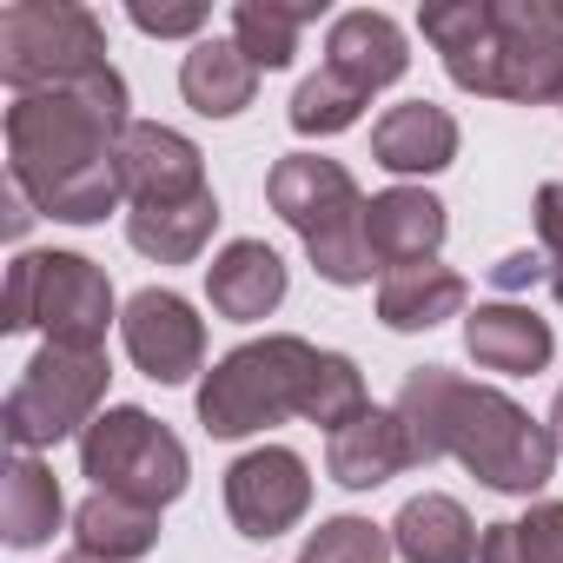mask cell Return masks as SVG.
Listing matches in <instances>:
<instances>
[{"label":"cell","mask_w":563,"mask_h":563,"mask_svg":"<svg viewBox=\"0 0 563 563\" xmlns=\"http://www.w3.org/2000/svg\"><path fill=\"white\" fill-rule=\"evenodd\" d=\"M126 126L133 113L120 67H100L54 93H27L8 107V179L34 199V212L60 225H93L126 199L120 186Z\"/></svg>","instance_id":"6da1fadb"},{"label":"cell","mask_w":563,"mask_h":563,"mask_svg":"<svg viewBox=\"0 0 563 563\" xmlns=\"http://www.w3.org/2000/svg\"><path fill=\"white\" fill-rule=\"evenodd\" d=\"M398 424L411 438V464H438L457 457L477 484L504 490V497H530L550 484L556 471V438L550 424H537L517 398H504L497 385H471L451 365H418L398 385Z\"/></svg>","instance_id":"7a4b0ae2"},{"label":"cell","mask_w":563,"mask_h":563,"mask_svg":"<svg viewBox=\"0 0 563 563\" xmlns=\"http://www.w3.org/2000/svg\"><path fill=\"white\" fill-rule=\"evenodd\" d=\"M424 41L444 54V74L477 100H517V107L563 100V8L451 0V8H424Z\"/></svg>","instance_id":"3957f363"},{"label":"cell","mask_w":563,"mask_h":563,"mask_svg":"<svg viewBox=\"0 0 563 563\" xmlns=\"http://www.w3.org/2000/svg\"><path fill=\"white\" fill-rule=\"evenodd\" d=\"M265 199L306 239V252H312L325 286H372V272L385 278V265H378V252L365 239V206L372 199L358 192V179L339 159L286 153L272 166V179H265Z\"/></svg>","instance_id":"277c9868"},{"label":"cell","mask_w":563,"mask_h":563,"mask_svg":"<svg viewBox=\"0 0 563 563\" xmlns=\"http://www.w3.org/2000/svg\"><path fill=\"white\" fill-rule=\"evenodd\" d=\"M312 365H319V345H306L299 332H265V339H245L239 352H225L199 385L206 438H252L278 418H299Z\"/></svg>","instance_id":"5b68a950"},{"label":"cell","mask_w":563,"mask_h":563,"mask_svg":"<svg viewBox=\"0 0 563 563\" xmlns=\"http://www.w3.org/2000/svg\"><path fill=\"white\" fill-rule=\"evenodd\" d=\"M113 286L80 252H21L8 265L0 332H47V345H107Z\"/></svg>","instance_id":"8992f818"},{"label":"cell","mask_w":563,"mask_h":563,"mask_svg":"<svg viewBox=\"0 0 563 563\" xmlns=\"http://www.w3.org/2000/svg\"><path fill=\"white\" fill-rule=\"evenodd\" d=\"M100 67H113L100 14L74 8V0H14V8H0V80L14 87V100L74 87Z\"/></svg>","instance_id":"52a82bcc"},{"label":"cell","mask_w":563,"mask_h":563,"mask_svg":"<svg viewBox=\"0 0 563 563\" xmlns=\"http://www.w3.org/2000/svg\"><path fill=\"white\" fill-rule=\"evenodd\" d=\"M107 378H113L107 345H41L21 385L8 391V405H0L8 444L41 457L60 438H87V424L100 418Z\"/></svg>","instance_id":"ba28073f"},{"label":"cell","mask_w":563,"mask_h":563,"mask_svg":"<svg viewBox=\"0 0 563 563\" xmlns=\"http://www.w3.org/2000/svg\"><path fill=\"white\" fill-rule=\"evenodd\" d=\"M80 471L93 477V490H113V497H133V504H153L166 510L192 464H186V444L140 405H107L87 438H80Z\"/></svg>","instance_id":"9c48e42d"},{"label":"cell","mask_w":563,"mask_h":563,"mask_svg":"<svg viewBox=\"0 0 563 563\" xmlns=\"http://www.w3.org/2000/svg\"><path fill=\"white\" fill-rule=\"evenodd\" d=\"M225 510L239 523V537H286L306 510H312V471L299 451L286 444H258L225 471Z\"/></svg>","instance_id":"30bf717a"},{"label":"cell","mask_w":563,"mask_h":563,"mask_svg":"<svg viewBox=\"0 0 563 563\" xmlns=\"http://www.w3.org/2000/svg\"><path fill=\"white\" fill-rule=\"evenodd\" d=\"M120 339H126V358L153 378V385H186L199 365H206V319L166 292V286H146L126 299L120 312Z\"/></svg>","instance_id":"8fae6325"},{"label":"cell","mask_w":563,"mask_h":563,"mask_svg":"<svg viewBox=\"0 0 563 563\" xmlns=\"http://www.w3.org/2000/svg\"><path fill=\"white\" fill-rule=\"evenodd\" d=\"M120 186L133 206H186L206 186V159L186 133L159 126V120H133L126 140H120Z\"/></svg>","instance_id":"7c38bea8"},{"label":"cell","mask_w":563,"mask_h":563,"mask_svg":"<svg viewBox=\"0 0 563 563\" xmlns=\"http://www.w3.org/2000/svg\"><path fill=\"white\" fill-rule=\"evenodd\" d=\"M206 299H212V312L232 319V325L272 319L278 299H286V258H278L265 239H232V245L206 265Z\"/></svg>","instance_id":"4fadbf2b"},{"label":"cell","mask_w":563,"mask_h":563,"mask_svg":"<svg viewBox=\"0 0 563 563\" xmlns=\"http://www.w3.org/2000/svg\"><path fill=\"white\" fill-rule=\"evenodd\" d=\"M444 232H451L444 199L424 192V186H385V192H372V206H365V239H372V252H378L385 272H391V265L438 258Z\"/></svg>","instance_id":"5bb4252c"},{"label":"cell","mask_w":563,"mask_h":563,"mask_svg":"<svg viewBox=\"0 0 563 563\" xmlns=\"http://www.w3.org/2000/svg\"><path fill=\"white\" fill-rule=\"evenodd\" d=\"M464 352L477 358V372L497 378H537L556 352V332L530 312V306H477L464 319Z\"/></svg>","instance_id":"9a60e30c"},{"label":"cell","mask_w":563,"mask_h":563,"mask_svg":"<svg viewBox=\"0 0 563 563\" xmlns=\"http://www.w3.org/2000/svg\"><path fill=\"white\" fill-rule=\"evenodd\" d=\"M325 67L345 74L352 87L378 93V87H391V80L411 67L405 27H398L391 14H378V8H352V14H339L332 34H325Z\"/></svg>","instance_id":"2e32d148"},{"label":"cell","mask_w":563,"mask_h":563,"mask_svg":"<svg viewBox=\"0 0 563 563\" xmlns=\"http://www.w3.org/2000/svg\"><path fill=\"white\" fill-rule=\"evenodd\" d=\"M372 159L385 173H398V179L444 173L457 159V120L444 107H431V100H405L372 126Z\"/></svg>","instance_id":"e0dca14e"},{"label":"cell","mask_w":563,"mask_h":563,"mask_svg":"<svg viewBox=\"0 0 563 563\" xmlns=\"http://www.w3.org/2000/svg\"><path fill=\"white\" fill-rule=\"evenodd\" d=\"M325 471L345 484V490H378V484H391L398 471H411V438H405V424H398V411H365V418H352L345 431H332L325 438Z\"/></svg>","instance_id":"ac0fdd59"},{"label":"cell","mask_w":563,"mask_h":563,"mask_svg":"<svg viewBox=\"0 0 563 563\" xmlns=\"http://www.w3.org/2000/svg\"><path fill=\"white\" fill-rule=\"evenodd\" d=\"M464 299H471L464 272H451V265H438V258L391 265V272L378 278V319H385L391 332H431V325L457 319Z\"/></svg>","instance_id":"d6986e66"},{"label":"cell","mask_w":563,"mask_h":563,"mask_svg":"<svg viewBox=\"0 0 563 563\" xmlns=\"http://www.w3.org/2000/svg\"><path fill=\"white\" fill-rule=\"evenodd\" d=\"M484 543V530L471 523V510L444 490H424L411 497L398 517H391V550L405 563H471Z\"/></svg>","instance_id":"ffe728a7"},{"label":"cell","mask_w":563,"mask_h":563,"mask_svg":"<svg viewBox=\"0 0 563 563\" xmlns=\"http://www.w3.org/2000/svg\"><path fill=\"white\" fill-rule=\"evenodd\" d=\"M67 517V497H60V477L34 457V451H14L8 471H0V537L14 550H34L60 530Z\"/></svg>","instance_id":"44dd1931"},{"label":"cell","mask_w":563,"mask_h":563,"mask_svg":"<svg viewBox=\"0 0 563 563\" xmlns=\"http://www.w3.org/2000/svg\"><path fill=\"white\" fill-rule=\"evenodd\" d=\"M179 93H186L192 113H206V120H232V113L252 107V93H258V67L245 60L239 41H192V54L179 60Z\"/></svg>","instance_id":"7402d4cb"},{"label":"cell","mask_w":563,"mask_h":563,"mask_svg":"<svg viewBox=\"0 0 563 563\" xmlns=\"http://www.w3.org/2000/svg\"><path fill=\"white\" fill-rule=\"evenodd\" d=\"M219 232V199L199 192L186 206H133L126 212V239L133 252H146L153 265H192Z\"/></svg>","instance_id":"603a6c76"},{"label":"cell","mask_w":563,"mask_h":563,"mask_svg":"<svg viewBox=\"0 0 563 563\" xmlns=\"http://www.w3.org/2000/svg\"><path fill=\"white\" fill-rule=\"evenodd\" d=\"M74 537L87 556H107V563H140L159 550V510L153 504H133V497H113V490H93L80 510H74Z\"/></svg>","instance_id":"cb8c5ba5"},{"label":"cell","mask_w":563,"mask_h":563,"mask_svg":"<svg viewBox=\"0 0 563 563\" xmlns=\"http://www.w3.org/2000/svg\"><path fill=\"white\" fill-rule=\"evenodd\" d=\"M312 21H319L312 0H306V8H292V0H239V8H232V41L245 47V60L258 74H272V67H292L299 34Z\"/></svg>","instance_id":"d4e9b609"},{"label":"cell","mask_w":563,"mask_h":563,"mask_svg":"<svg viewBox=\"0 0 563 563\" xmlns=\"http://www.w3.org/2000/svg\"><path fill=\"white\" fill-rule=\"evenodd\" d=\"M477 563H563V504H530L523 517L484 523Z\"/></svg>","instance_id":"484cf974"},{"label":"cell","mask_w":563,"mask_h":563,"mask_svg":"<svg viewBox=\"0 0 563 563\" xmlns=\"http://www.w3.org/2000/svg\"><path fill=\"white\" fill-rule=\"evenodd\" d=\"M372 411V398H365V372L345 358V352H319V365H312V378H306V405H299V418L306 424H325V438L332 431H345L352 418H365Z\"/></svg>","instance_id":"4316f807"},{"label":"cell","mask_w":563,"mask_h":563,"mask_svg":"<svg viewBox=\"0 0 563 563\" xmlns=\"http://www.w3.org/2000/svg\"><path fill=\"white\" fill-rule=\"evenodd\" d=\"M372 107V93L365 87H352L345 74H332V67H319L312 80H299V93H292V133H345V126H358V113Z\"/></svg>","instance_id":"83f0119b"},{"label":"cell","mask_w":563,"mask_h":563,"mask_svg":"<svg viewBox=\"0 0 563 563\" xmlns=\"http://www.w3.org/2000/svg\"><path fill=\"white\" fill-rule=\"evenodd\" d=\"M391 556V523H372V517H325L299 563H385Z\"/></svg>","instance_id":"f1b7e54d"},{"label":"cell","mask_w":563,"mask_h":563,"mask_svg":"<svg viewBox=\"0 0 563 563\" xmlns=\"http://www.w3.org/2000/svg\"><path fill=\"white\" fill-rule=\"evenodd\" d=\"M530 212H537V245H543V258H550V292H556V306H563V179H543Z\"/></svg>","instance_id":"f546056e"},{"label":"cell","mask_w":563,"mask_h":563,"mask_svg":"<svg viewBox=\"0 0 563 563\" xmlns=\"http://www.w3.org/2000/svg\"><path fill=\"white\" fill-rule=\"evenodd\" d=\"M126 21L140 34H153V41H179V34H199L206 27V8H199V0H186V8H153V0H133Z\"/></svg>","instance_id":"4dcf8cb0"},{"label":"cell","mask_w":563,"mask_h":563,"mask_svg":"<svg viewBox=\"0 0 563 563\" xmlns=\"http://www.w3.org/2000/svg\"><path fill=\"white\" fill-rule=\"evenodd\" d=\"M490 278H497V292H523V286H537V278H550V258L543 252H510V258L490 265Z\"/></svg>","instance_id":"1f68e13d"},{"label":"cell","mask_w":563,"mask_h":563,"mask_svg":"<svg viewBox=\"0 0 563 563\" xmlns=\"http://www.w3.org/2000/svg\"><path fill=\"white\" fill-rule=\"evenodd\" d=\"M550 438H556V451H563V391H556V405H550Z\"/></svg>","instance_id":"d6a6232c"},{"label":"cell","mask_w":563,"mask_h":563,"mask_svg":"<svg viewBox=\"0 0 563 563\" xmlns=\"http://www.w3.org/2000/svg\"><path fill=\"white\" fill-rule=\"evenodd\" d=\"M60 563H107V556H87V550H67Z\"/></svg>","instance_id":"836d02e7"}]
</instances>
